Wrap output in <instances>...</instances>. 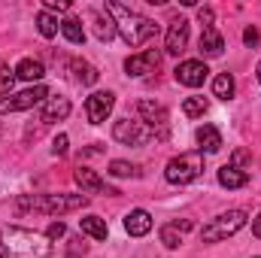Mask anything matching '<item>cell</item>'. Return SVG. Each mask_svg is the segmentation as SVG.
Masks as SVG:
<instances>
[{
  "label": "cell",
  "mask_w": 261,
  "mask_h": 258,
  "mask_svg": "<svg viewBox=\"0 0 261 258\" xmlns=\"http://www.w3.org/2000/svg\"><path fill=\"white\" fill-rule=\"evenodd\" d=\"M246 183H249V173L246 170H237L231 164H225L219 170V186H225V189H243Z\"/></svg>",
  "instance_id": "ac0fdd59"
},
{
  "label": "cell",
  "mask_w": 261,
  "mask_h": 258,
  "mask_svg": "<svg viewBox=\"0 0 261 258\" xmlns=\"http://www.w3.org/2000/svg\"><path fill=\"white\" fill-rule=\"evenodd\" d=\"M252 234H255V237H261V213L252 219Z\"/></svg>",
  "instance_id": "d590c367"
},
{
  "label": "cell",
  "mask_w": 261,
  "mask_h": 258,
  "mask_svg": "<svg viewBox=\"0 0 261 258\" xmlns=\"http://www.w3.org/2000/svg\"><path fill=\"white\" fill-rule=\"evenodd\" d=\"M94 34H97V40H100V43H110L119 31H116V21H113L110 15H107V18H103V15H97V18H94Z\"/></svg>",
  "instance_id": "d4e9b609"
},
{
  "label": "cell",
  "mask_w": 261,
  "mask_h": 258,
  "mask_svg": "<svg viewBox=\"0 0 261 258\" xmlns=\"http://www.w3.org/2000/svg\"><path fill=\"white\" fill-rule=\"evenodd\" d=\"M200 173H203V152H182V155L170 158L164 167V179L170 186H186V183L197 179Z\"/></svg>",
  "instance_id": "277c9868"
},
{
  "label": "cell",
  "mask_w": 261,
  "mask_h": 258,
  "mask_svg": "<svg viewBox=\"0 0 261 258\" xmlns=\"http://www.w3.org/2000/svg\"><path fill=\"white\" fill-rule=\"evenodd\" d=\"M61 34H64L67 40L73 43V46H82L85 43V31H82V21L76 18V15H67L64 21H61Z\"/></svg>",
  "instance_id": "7402d4cb"
},
{
  "label": "cell",
  "mask_w": 261,
  "mask_h": 258,
  "mask_svg": "<svg viewBox=\"0 0 261 258\" xmlns=\"http://www.w3.org/2000/svg\"><path fill=\"white\" fill-rule=\"evenodd\" d=\"M213 18H216V15H213L210 6H200V9H197V21H200L203 28H213Z\"/></svg>",
  "instance_id": "d6a6232c"
},
{
  "label": "cell",
  "mask_w": 261,
  "mask_h": 258,
  "mask_svg": "<svg viewBox=\"0 0 261 258\" xmlns=\"http://www.w3.org/2000/svg\"><path fill=\"white\" fill-rule=\"evenodd\" d=\"M18 76H15V70H9L6 64H0V97H6L9 91H12V82H15Z\"/></svg>",
  "instance_id": "f1b7e54d"
},
{
  "label": "cell",
  "mask_w": 261,
  "mask_h": 258,
  "mask_svg": "<svg viewBox=\"0 0 261 258\" xmlns=\"http://www.w3.org/2000/svg\"><path fill=\"white\" fill-rule=\"evenodd\" d=\"M37 28H40V34L49 40V37H55V34H58V28H61V24L52 18V12H46V9H43V12H37Z\"/></svg>",
  "instance_id": "484cf974"
},
{
  "label": "cell",
  "mask_w": 261,
  "mask_h": 258,
  "mask_svg": "<svg viewBox=\"0 0 261 258\" xmlns=\"http://www.w3.org/2000/svg\"><path fill=\"white\" fill-rule=\"evenodd\" d=\"M140 116H143V125L149 131H161V137H167V122H170V116H167V107L164 104H155V100H140Z\"/></svg>",
  "instance_id": "9c48e42d"
},
{
  "label": "cell",
  "mask_w": 261,
  "mask_h": 258,
  "mask_svg": "<svg viewBox=\"0 0 261 258\" xmlns=\"http://www.w3.org/2000/svg\"><path fill=\"white\" fill-rule=\"evenodd\" d=\"M197 46H200V55H203V58H219V55L225 52V40H222V34H219L216 28H203Z\"/></svg>",
  "instance_id": "5bb4252c"
},
{
  "label": "cell",
  "mask_w": 261,
  "mask_h": 258,
  "mask_svg": "<svg viewBox=\"0 0 261 258\" xmlns=\"http://www.w3.org/2000/svg\"><path fill=\"white\" fill-rule=\"evenodd\" d=\"M152 134H155V131H149L143 122H130V119H119V122L113 125V137H116L122 146H143V143L152 140Z\"/></svg>",
  "instance_id": "52a82bcc"
},
{
  "label": "cell",
  "mask_w": 261,
  "mask_h": 258,
  "mask_svg": "<svg viewBox=\"0 0 261 258\" xmlns=\"http://www.w3.org/2000/svg\"><path fill=\"white\" fill-rule=\"evenodd\" d=\"M255 76H258V82H261V61H258V70H255Z\"/></svg>",
  "instance_id": "8d00e7d4"
},
{
  "label": "cell",
  "mask_w": 261,
  "mask_h": 258,
  "mask_svg": "<svg viewBox=\"0 0 261 258\" xmlns=\"http://www.w3.org/2000/svg\"><path fill=\"white\" fill-rule=\"evenodd\" d=\"M189 46V21L186 18H173L167 24V37H164V52L167 55H179Z\"/></svg>",
  "instance_id": "8fae6325"
},
{
  "label": "cell",
  "mask_w": 261,
  "mask_h": 258,
  "mask_svg": "<svg viewBox=\"0 0 261 258\" xmlns=\"http://www.w3.org/2000/svg\"><path fill=\"white\" fill-rule=\"evenodd\" d=\"M64 234H67L64 222H52V225L46 228V237H49V240H58V237H64Z\"/></svg>",
  "instance_id": "1f68e13d"
},
{
  "label": "cell",
  "mask_w": 261,
  "mask_h": 258,
  "mask_svg": "<svg viewBox=\"0 0 261 258\" xmlns=\"http://www.w3.org/2000/svg\"><path fill=\"white\" fill-rule=\"evenodd\" d=\"M73 179L82 186V194H119L116 189H110V186H107V183H103V179L91 170V167H82V164L76 167Z\"/></svg>",
  "instance_id": "4fadbf2b"
},
{
  "label": "cell",
  "mask_w": 261,
  "mask_h": 258,
  "mask_svg": "<svg viewBox=\"0 0 261 258\" xmlns=\"http://www.w3.org/2000/svg\"><path fill=\"white\" fill-rule=\"evenodd\" d=\"M258 40H261L258 28H246V31H243V43H246V46H255Z\"/></svg>",
  "instance_id": "e575fe53"
},
{
  "label": "cell",
  "mask_w": 261,
  "mask_h": 258,
  "mask_svg": "<svg viewBox=\"0 0 261 258\" xmlns=\"http://www.w3.org/2000/svg\"><path fill=\"white\" fill-rule=\"evenodd\" d=\"M107 15L116 21V31L122 34V40L128 43L130 49L149 43V40L158 34V24H155L152 18L134 12L130 6H122V3H116V0H107Z\"/></svg>",
  "instance_id": "7a4b0ae2"
},
{
  "label": "cell",
  "mask_w": 261,
  "mask_h": 258,
  "mask_svg": "<svg viewBox=\"0 0 261 258\" xmlns=\"http://www.w3.org/2000/svg\"><path fill=\"white\" fill-rule=\"evenodd\" d=\"M0 246L6 258H49L52 255V243L49 237L31 231V228H18V225H3L0 228Z\"/></svg>",
  "instance_id": "6da1fadb"
},
{
  "label": "cell",
  "mask_w": 261,
  "mask_h": 258,
  "mask_svg": "<svg viewBox=\"0 0 261 258\" xmlns=\"http://www.w3.org/2000/svg\"><path fill=\"white\" fill-rule=\"evenodd\" d=\"M234 91H237V85H234V76H231V73H219V76L213 79V94H216L219 100H231Z\"/></svg>",
  "instance_id": "44dd1931"
},
{
  "label": "cell",
  "mask_w": 261,
  "mask_h": 258,
  "mask_svg": "<svg viewBox=\"0 0 261 258\" xmlns=\"http://www.w3.org/2000/svg\"><path fill=\"white\" fill-rule=\"evenodd\" d=\"M113 104H116L113 91H94L91 97H85V116H88V122L91 125H103L107 116L113 113Z\"/></svg>",
  "instance_id": "ba28073f"
},
{
  "label": "cell",
  "mask_w": 261,
  "mask_h": 258,
  "mask_svg": "<svg viewBox=\"0 0 261 258\" xmlns=\"http://www.w3.org/2000/svg\"><path fill=\"white\" fill-rule=\"evenodd\" d=\"M158 64H161V52L158 49H143V52L130 55L125 61V73L128 76H146V73H155Z\"/></svg>",
  "instance_id": "30bf717a"
},
{
  "label": "cell",
  "mask_w": 261,
  "mask_h": 258,
  "mask_svg": "<svg viewBox=\"0 0 261 258\" xmlns=\"http://www.w3.org/2000/svg\"><path fill=\"white\" fill-rule=\"evenodd\" d=\"M206 64L203 61H182V64L173 70V76H176V82L179 85H189V88H197V85H203L206 82Z\"/></svg>",
  "instance_id": "7c38bea8"
},
{
  "label": "cell",
  "mask_w": 261,
  "mask_h": 258,
  "mask_svg": "<svg viewBox=\"0 0 261 258\" xmlns=\"http://www.w3.org/2000/svg\"><path fill=\"white\" fill-rule=\"evenodd\" d=\"M243 225H246V213L243 210H228V213L216 216L210 225H203L200 237H203V243H219V240H228L231 234H237Z\"/></svg>",
  "instance_id": "5b68a950"
},
{
  "label": "cell",
  "mask_w": 261,
  "mask_h": 258,
  "mask_svg": "<svg viewBox=\"0 0 261 258\" xmlns=\"http://www.w3.org/2000/svg\"><path fill=\"white\" fill-rule=\"evenodd\" d=\"M43 73H46L43 64H40V61H34V58H21L18 67H15V76H18V79H24V82H37V85H40Z\"/></svg>",
  "instance_id": "d6986e66"
},
{
  "label": "cell",
  "mask_w": 261,
  "mask_h": 258,
  "mask_svg": "<svg viewBox=\"0 0 261 258\" xmlns=\"http://www.w3.org/2000/svg\"><path fill=\"white\" fill-rule=\"evenodd\" d=\"M182 113H186L189 119L203 116V113H206V97H186V104H182Z\"/></svg>",
  "instance_id": "83f0119b"
},
{
  "label": "cell",
  "mask_w": 261,
  "mask_h": 258,
  "mask_svg": "<svg viewBox=\"0 0 261 258\" xmlns=\"http://www.w3.org/2000/svg\"><path fill=\"white\" fill-rule=\"evenodd\" d=\"M70 67H73V73H76V79H79V82H85V85H94V82L100 79V73H97V67H91L88 61H79V58H76V61H73Z\"/></svg>",
  "instance_id": "cb8c5ba5"
},
{
  "label": "cell",
  "mask_w": 261,
  "mask_h": 258,
  "mask_svg": "<svg viewBox=\"0 0 261 258\" xmlns=\"http://www.w3.org/2000/svg\"><path fill=\"white\" fill-rule=\"evenodd\" d=\"M67 116H70V100L67 97H49L46 104H43V122L49 125V122H64Z\"/></svg>",
  "instance_id": "2e32d148"
},
{
  "label": "cell",
  "mask_w": 261,
  "mask_h": 258,
  "mask_svg": "<svg viewBox=\"0 0 261 258\" xmlns=\"http://www.w3.org/2000/svg\"><path fill=\"white\" fill-rule=\"evenodd\" d=\"M125 231H128L130 237H146L152 231V216L146 210H130L128 216H125Z\"/></svg>",
  "instance_id": "9a60e30c"
},
{
  "label": "cell",
  "mask_w": 261,
  "mask_h": 258,
  "mask_svg": "<svg viewBox=\"0 0 261 258\" xmlns=\"http://www.w3.org/2000/svg\"><path fill=\"white\" fill-rule=\"evenodd\" d=\"M67 134H58L55 140H52V155H67Z\"/></svg>",
  "instance_id": "4dcf8cb0"
},
{
  "label": "cell",
  "mask_w": 261,
  "mask_h": 258,
  "mask_svg": "<svg viewBox=\"0 0 261 258\" xmlns=\"http://www.w3.org/2000/svg\"><path fill=\"white\" fill-rule=\"evenodd\" d=\"M49 100V88L46 85H31L18 94H6L0 97V116L6 113H21V110H34L37 104H46Z\"/></svg>",
  "instance_id": "8992f818"
},
{
  "label": "cell",
  "mask_w": 261,
  "mask_h": 258,
  "mask_svg": "<svg viewBox=\"0 0 261 258\" xmlns=\"http://www.w3.org/2000/svg\"><path fill=\"white\" fill-rule=\"evenodd\" d=\"M79 228H82V234H88V237H94V240H107V222L100 219V216H85V219H79Z\"/></svg>",
  "instance_id": "ffe728a7"
},
{
  "label": "cell",
  "mask_w": 261,
  "mask_h": 258,
  "mask_svg": "<svg viewBox=\"0 0 261 258\" xmlns=\"http://www.w3.org/2000/svg\"><path fill=\"white\" fill-rule=\"evenodd\" d=\"M88 203V194H24L18 200V210H37V213H70V210H82Z\"/></svg>",
  "instance_id": "3957f363"
},
{
  "label": "cell",
  "mask_w": 261,
  "mask_h": 258,
  "mask_svg": "<svg viewBox=\"0 0 261 258\" xmlns=\"http://www.w3.org/2000/svg\"><path fill=\"white\" fill-rule=\"evenodd\" d=\"M161 243H164L167 249H176V246L182 243V231H179L176 225H164V228H161Z\"/></svg>",
  "instance_id": "4316f807"
},
{
  "label": "cell",
  "mask_w": 261,
  "mask_h": 258,
  "mask_svg": "<svg viewBox=\"0 0 261 258\" xmlns=\"http://www.w3.org/2000/svg\"><path fill=\"white\" fill-rule=\"evenodd\" d=\"M243 164H249V152H246V149H237V152L231 155V167L243 170Z\"/></svg>",
  "instance_id": "f546056e"
},
{
  "label": "cell",
  "mask_w": 261,
  "mask_h": 258,
  "mask_svg": "<svg viewBox=\"0 0 261 258\" xmlns=\"http://www.w3.org/2000/svg\"><path fill=\"white\" fill-rule=\"evenodd\" d=\"M107 173L116 176V179H137V176H140V167L130 164V161H110Z\"/></svg>",
  "instance_id": "603a6c76"
},
{
  "label": "cell",
  "mask_w": 261,
  "mask_h": 258,
  "mask_svg": "<svg viewBox=\"0 0 261 258\" xmlns=\"http://www.w3.org/2000/svg\"><path fill=\"white\" fill-rule=\"evenodd\" d=\"M70 3L67 0H46V12H67Z\"/></svg>",
  "instance_id": "836d02e7"
},
{
  "label": "cell",
  "mask_w": 261,
  "mask_h": 258,
  "mask_svg": "<svg viewBox=\"0 0 261 258\" xmlns=\"http://www.w3.org/2000/svg\"><path fill=\"white\" fill-rule=\"evenodd\" d=\"M197 143H200V152L213 155V152L222 149V134H219V128H213V125H203V128H197Z\"/></svg>",
  "instance_id": "e0dca14e"
}]
</instances>
